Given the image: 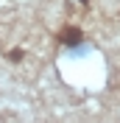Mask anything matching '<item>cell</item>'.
<instances>
[{"instance_id":"obj_1","label":"cell","mask_w":120,"mask_h":123,"mask_svg":"<svg viewBox=\"0 0 120 123\" xmlns=\"http://www.w3.org/2000/svg\"><path fill=\"white\" fill-rule=\"evenodd\" d=\"M59 42L67 48H78L84 42V31L78 28V25H64V28L59 31Z\"/></svg>"}]
</instances>
